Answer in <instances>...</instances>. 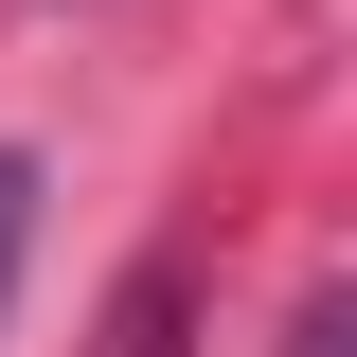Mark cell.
Masks as SVG:
<instances>
[{"mask_svg":"<svg viewBox=\"0 0 357 357\" xmlns=\"http://www.w3.org/2000/svg\"><path fill=\"white\" fill-rule=\"evenodd\" d=\"M18 250H36V161L0 143V304H18Z\"/></svg>","mask_w":357,"mask_h":357,"instance_id":"6da1fadb","label":"cell"}]
</instances>
